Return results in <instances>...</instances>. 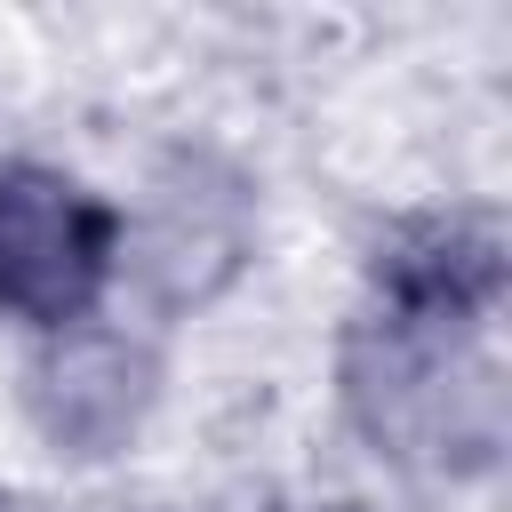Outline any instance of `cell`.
<instances>
[{"label": "cell", "instance_id": "cell-1", "mask_svg": "<svg viewBox=\"0 0 512 512\" xmlns=\"http://www.w3.org/2000/svg\"><path fill=\"white\" fill-rule=\"evenodd\" d=\"M504 240L488 216H448L376 264V312L352 344V400L376 440L488 448L496 440V328Z\"/></svg>", "mask_w": 512, "mask_h": 512}, {"label": "cell", "instance_id": "cell-2", "mask_svg": "<svg viewBox=\"0 0 512 512\" xmlns=\"http://www.w3.org/2000/svg\"><path fill=\"white\" fill-rule=\"evenodd\" d=\"M120 264V208L56 168H0V312L72 328Z\"/></svg>", "mask_w": 512, "mask_h": 512}]
</instances>
